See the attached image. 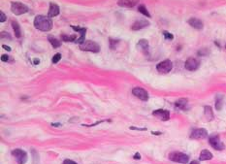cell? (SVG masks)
Segmentation results:
<instances>
[{
    "label": "cell",
    "mask_w": 226,
    "mask_h": 164,
    "mask_svg": "<svg viewBox=\"0 0 226 164\" xmlns=\"http://www.w3.org/2000/svg\"><path fill=\"white\" fill-rule=\"evenodd\" d=\"M34 26L37 29H39L41 31L47 32L50 31L53 28V21L50 20V17H45V16H37L34 18Z\"/></svg>",
    "instance_id": "1"
},
{
    "label": "cell",
    "mask_w": 226,
    "mask_h": 164,
    "mask_svg": "<svg viewBox=\"0 0 226 164\" xmlns=\"http://www.w3.org/2000/svg\"><path fill=\"white\" fill-rule=\"evenodd\" d=\"M169 159L173 162L181 163V164H186L189 161V156L187 154L179 152H173L169 154Z\"/></svg>",
    "instance_id": "2"
},
{
    "label": "cell",
    "mask_w": 226,
    "mask_h": 164,
    "mask_svg": "<svg viewBox=\"0 0 226 164\" xmlns=\"http://www.w3.org/2000/svg\"><path fill=\"white\" fill-rule=\"evenodd\" d=\"M80 49L85 51H91V53H99L101 48L100 46L94 41L87 40L80 45Z\"/></svg>",
    "instance_id": "3"
},
{
    "label": "cell",
    "mask_w": 226,
    "mask_h": 164,
    "mask_svg": "<svg viewBox=\"0 0 226 164\" xmlns=\"http://www.w3.org/2000/svg\"><path fill=\"white\" fill-rule=\"evenodd\" d=\"M11 11L15 14L16 16H20L28 12V7L21 2H12Z\"/></svg>",
    "instance_id": "4"
},
{
    "label": "cell",
    "mask_w": 226,
    "mask_h": 164,
    "mask_svg": "<svg viewBox=\"0 0 226 164\" xmlns=\"http://www.w3.org/2000/svg\"><path fill=\"white\" fill-rule=\"evenodd\" d=\"M172 68H173V63L169 59L163 60V61H161L160 63L156 65V70L160 74H167L171 71Z\"/></svg>",
    "instance_id": "5"
},
{
    "label": "cell",
    "mask_w": 226,
    "mask_h": 164,
    "mask_svg": "<svg viewBox=\"0 0 226 164\" xmlns=\"http://www.w3.org/2000/svg\"><path fill=\"white\" fill-rule=\"evenodd\" d=\"M12 156L16 158L18 164H25L27 161V153L24 149H16L12 152Z\"/></svg>",
    "instance_id": "6"
},
{
    "label": "cell",
    "mask_w": 226,
    "mask_h": 164,
    "mask_svg": "<svg viewBox=\"0 0 226 164\" xmlns=\"http://www.w3.org/2000/svg\"><path fill=\"white\" fill-rule=\"evenodd\" d=\"M209 143L211 146V148H214L215 151H223L225 149V145L221 142V140L219 139L218 136L213 135L209 138Z\"/></svg>",
    "instance_id": "7"
},
{
    "label": "cell",
    "mask_w": 226,
    "mask_h": 164,
    "mask_svg": "<svg viewBox=\"0 0 226 164\" xmlns=\"http://www.w3.org/2000/svg\"><path fill=\"white\" fill-rule=\"evenodd\" d=\"M132 93L133 95L138 97L139 99L143 100V101H147L149 100V93H147V91L146 90H144V88L142 87H134L132 90Z\"/></svg>",
    "instance_id": "8"
},
{
    "label": "cell",
    "mask_w": 226,
    "mask_h": 164,
    "mask_svg": "<svg viewBox=\"0 0 226 164\" xmlns=\"http://www.w3.org/2000/svg\"><path fill=\"white\" fill-rule=\"evenodd\" d=\"M199 66H200V61L194 57H189L186 61V63H184V67L188 71H195Z\"/></svg>",
    "instance_id": "9"
},
{
    "label": "cell",
    "mask_w": 226,
    "mask_h": 164,
    "mask_svg": "<svg viewBox=\"0 0 226 164\" xmlns=\"http://www.w3.org/2000/svg\"><path fill=\"white\" fill-rule=\"evenodd\" d=\"M208 137V131L204 128H194L190 133L191 139H205Z\"/></svg>",
    "instance_id": "10"
},
{
    "label": "cell",
    "mask_w": 226,
    "mask_h": 164,
    "mask_svg": "<svg viewBox=\"0 0 226 164\" xmlns=\"http://www.w3.org/2000/svg\"><path fill=\"white\" fill-rule=\"evenodd\" d=\"M153 115L154 116H156L157 119L163 120V121H166L170 119V113L169 111L167 110H164V109H158V110H155L153 112Z\"/></svg>",
    "instance_id": "11"
},
{
    "label": "cell",
    "mask_w": 226,
    "mask_h": 164,
    "mask_svg": "<svg viewBox=\"0 0 226 164\" xmlns=\"http://www.w3.org/2000/svg\"><path fill=\"white\" fill-rule=\"evenodd\" d=\"M147 26H150V21H147V20H144V18H141V20H138L133 23L131 28H132V30L137 31V30H141L143 28H146V27H147Z\"/></svg>",
    "instance_id": "12"
},
{
    "label": "cell",
    "mask_w": 226,
    "mask_h": 164,
    "mask_svg": "<svg viewBox=\"0 0 226 164\" xmlns=\"http://www.w3.org/2000/svg\"><path fill=\"white\" fill-rule=\"evenodd\" d=\"M72 28L75 30V31H78L80 33V37L77 39V41L75 42V43L77 44H82L85 42V37H86V27H80V26H74V25H71Z\"/></svg>",
    "instance_id": "13"
},
{
    "label": "cell",
    "mask_w": 226,
    "mask_h": 164,
    "mask_svg": "<svg viewBox=\"0 0 226 164\" xmlns=\"http://www.w3.org/2000/svg\"><path fill=\"white\" fill-rule=\"evenodd\" d=\"M187 22L190 26L193 27V28L198 29V30H201V29H203V27H204V23H203V21L201 20H199V18H189V20L187 21Z\"/></svg>",
    "instance_id": "14"
},
{
    "label": "cell",
    "mask_w": 226,
    "mask_h": 164,
    "mask_svg": "<svg viewBox=\"0 0 226 164\" xmlns=\"http://www.w3.org/2000/svg\"><path fill=\"white\" fill-rule=\"evenodd\" d=\"M137 48L139 49L141 51H143L144 54H149V48H150L149 41L146 40V39H141L139 42H138Z\"/></svg>",
    "instance_id": "15"
},
{
    "label": "cell",
    "mask_w": 226,
    "mask_h": 164,
    "mask_svg": "<svg viewBox=\"0 0 226 164\" xmlns=\"http://www.w3.org/2000/svg\"><path fill=\"white\" fill-rule=\"evenodd\" d=\"M139 0H118V4L121 7H125V8H132L136 6Z\"/></svg>",
    "instance_id": "16"
},
{
    "label": "cell",
    "mask_w": 226,
    "mask_h": 164,
    "mask_svg": "<svg viewBox=\"0 0 226 164\" xmlns=\"http://www.w3.org/2000/svg\"><path fill=\"white\" fill-rule=\"evenodd\" d=\"M59 14V7L58 5L54 3H50V9H49V13H48V16L50 18H53V17H56L58 16Z\"/></svg>",
    "instance_id": "17"
},
{
    "label": "cell",
    "mask_w": 226,
    "mask_h": 164,
    "mask_svg": "<svg viewBox=\"0 0 226 164\" xmlns=\"http://www.w3.org/2000/svg\"><path fill=\"white\" fill-rule=\"evenodd\" d=\"M204 116L208 121H211V120H214V112H213V109H211V106L207 105L204 107Z\"/></svg>",
    "instance_id": "18"
},
{
    "label": "cell",
    "mask_w": 226,
    "mask_h": 164,
    "mask_svg": "<svg viewBox=\"0 0 226 164\" xmlns=\"http://www.w3.org/2000/svg\"><path fill=\"white\" fill-rule=\"evenodd\" d=\"M213 158V154L208 149H203L201 152L200 156H199V160L201 161H206V160H210V159Z\"/></svg>",
    "instance_id": "19"
},
{
    "label": "cell",
    "mask_w": 226,
    "mask_h": 164,
    "mask_svg": "<svg viewBox=\"0 0 226 164\" xmlns=\"http://www.w3.org/2000/svg\"><path fill=\"white\" fill-rule=\"evenodd\" d=\"M48 40H49L50 43L52 44V46L53 47L54 49H57V48H59V47L61 46V42H60V40L57 39V38H55L54 36L50 35V36L48 37Z\"/></svg>",
    "instance_id": "20"
},
{
    "label": "cell",
    "mask_w": 226,
    "mask_h": 164,
    "mask_svg": "<svg viewBox=\"0 0 226 164\" xmlns=\"http://www.w3.org/2000/svg\"><path fill=\"white\" fill-rule=\"evenodd\" d=\"M186 105H187V99H186V98H181V99H179L176 103H175L176 108H178V109H179V110H184Z\"/></svg>",
    "instance_id": "21"
},
{
    "label": "cell",
    "mask_w": 226,
    "mask_h": 164,
    "mask_svg": "<svg viewBox=\"0 0 226 164\" xmlns=\"http://www.w3.org/2000/svg\"><path fill=\"white\" fill-rule=\"evenodd\" d=\"M12 27H13V29H14V32H15V36L17 37V38H20L21 37V26H20V25L18 23V21H12Z\"/></svg>",
    "instance_id": "22"
},
{
    "label": "cell",
    "mask_w": 226,
    "mask_h": 164,
    "mask_svg": "<svg viewBox=\"0 0 226 164\" xmlns=\"http://www.w3.org/2000/svg\"><path fill=\"white\" fill-rule=\"evenodd\" d=\"M222 102H223V96L222 95H216L215 98V109L218 111H220L221 108H222Z\"/></svg>",
    "instance_id": "23"
},
{
    "label": "cell",
    "mask_w": 226,
    "mask_h": 164,
    "mask_svg": "<svg viewBox=\"0 0 226 164\" xmlns=\"http://www.w3.org/2000/svg\"><path fill=\"white\" fill-rule=\"evenodd\" d=\"M61 39L64 41V42H75L77 41V35H70V36H68V35H61Z\"/></svg>",
    "instance_id": "24"
},
{
    "label": "cell",
    "mask_w": 226,
    "mask_h": 164,
    "mask_svg": "<svg viewBox=\"0 0 226 164\" xmlns=\"http://www.w3.org/2000/svg\"><path fill=\"white\" fill-rule=\"evenodd\" d=\"M138 11H139L140 13H142L143 15H145L146 17H147V18H150L151 16H150V14L149 13V11H147V9L146 8V6L145 5H139L138 6Z\"/></svg>",
    "instance_id": "25"
},
{
    "label": "cell",
    "mask_w": 226,
    "mask_h": 164,
    "mask_svg": "<svg viewBox=\"0 0 226 164\" xmlns=\"http://www.w3.org/2000/svg\"><path fill=\"white\" fill-rule=\"evenodd\" d=\"M209 54H210V51L206 48L198 51V55H200V57H205V55H208Z\"/></svg>",
    "instance_id": "26"
},
{
    "label": "cell",
    "mask_w": 226,
    "mask_h": 164,
    "mask_svg": "<svg viewBox=\"0 0 226 164\" xmlns=\"http://www.w3.org/2000/svg\"><path fill=\"white\" fill-rule=\"evenodd\" d=\"M60 59H61V54H55L53 57V58H52V62L53 63H57Z\"/></svg>",
    "instance_id": "27"
},
{
    "label": "cell",
    "mask_w": 226,
    "mask_h": 164,
    "mask_svg": "<svg viewBox=\"0 0 226 164\" xmlns=\"http://www.w3.org/2000/svg\"><path fill=\"white\" fill-rule=\"evenodd\" d=\"M163 35L165 37V39H167V40H173L174 39L173 34L170 33V32H168V31H163Z\"/></svg>",
    "instance_id": "28"
},
{
    "label": "cell",
    "mask_w": 226,
    "mask_h": 164,
    "mask_svg": "<svg viewBox=\"0 0 226 164\" xmlns=\"http://www.w3.org/2000/svg\"><path fill=\"white\" fill-rule=\"evenodd\" d=\"M1 39L2 40H4V39H7V40H11L12 39V37H11V35L8 33V32H1Z\"/></svg>",
    "instance_id": "29"
},
{
    "label": "cell",
    "mask_w": 226,
    "mask_h": 164,
    "mask_svg": "<svg viewBox=\"0 0 226 164\" xmlns=\"http://www.w3.org/2000/svg\"><path fill=\"white\" fill-rule=\"evenodd\" d=\"M10 59H12L10 55H8V54H2L1 55V60L3 62H10L11 61Z\"/></svg>",
    "instance_id": "30"
},
{
    "label": "cell",
    "mask_w": 226,
    "mask_h": 164,
    "mask_svg": "<svg viewBox=\"0 0 226 164\" xmlns=\"http://www.w3.org/2000/svg\"><path fill=\"white\" fill-rule=\"evenodd\" d=\"M118 40H113V39H110V47H111V49H115L116 48V46H117V44L118 43Z\"/></svg>",
    "instance_id": "31"
},
{
    "label": "cell",
    "mask_w": 226,
    "mask_h": 164,
    "mask_svg": "<svg viewBox=\"0 0 226 164\" xmlns=\"http://www.w3.org/2000/svg\"><path fill=\"white\" fill-rule=\"evenodd\" d=\"M6 16H5V14H4L2 11L1 12H0V21H1V22H4V21H6Z\"/></svg>",
    "instance_id": "32"
},
{
    "label": "cell",
    "mask_w": 226,
    "mask_h": 164,
    "mask_svg": "<svg viewBox=\"0 0 226 164\" xmlns=\"http://www.w3.org/2000/svg\"><path fill=\"white\" fill-rule=\"evenodd\" d=\"M63 164H78V163L71 160V159H65V160L63 161Z\"/></svg>",
    "instance_id": "33"
},
{
    "label": "cell",
    "mask_w": 226,
    "mask_h": 164,
    "mask_svg": "<svg viewBox=\"0 0 226 164\" xmlns=\"http://www.w3.org/2000/svg\"><path fill=\"white\" fill-rule=\"evenodd\" d=\"M2 48L4 49V50H6V51H11V48L9 46H6V45H2Z\"/></svg>",
    "instance_id": "34"
},
{
    "label": "cell",
    "mask_w": 226,
    "mask_h": 164,
    "mask_svg": "<svg viewBox=\"0 0 226 164\" xmlns=\"http://www.w3.org/2000/svg\"><path fill=\"white\" fill-rule=\"evenodd\" d=\"M130 129H132V130H142V131L147 130V128H137V127H133V126H131Z\"/></svg>",
    "instance_id": "35"
},
{
    "label": "cell",
    "mask_w": 226,
    "mask_h": 164,
    "mask_svg": "<svg viewBox=\"0 0 226 164\" xmlns=\"http://www.w3.org/2000/svg\"><path fill=\"white\" fill-rule=\"evenodd\" d=\"M134 158L135 159H141V154L139 153H136L135 156H134Z\"/></svg>",
    "instance_id": "36"
},
{
    "label": "cell",
    "mask_w": 226,
    "mask_h": 164,
    "mask_svg": "<svg viewBox=\"0 0 226 164\" xmlns=\"http://www.w3.org/2000/svg\"><path fill=\"white\" fill-rule=\"evenodd\" d=\"M52 126H54V127H57V126H61L60 123H52Z\"/></svg>",
    "instance_id": "37"
},
{
    "label": "cell",
    "mask_w": 226,
    "mask_h": 164,
    "mask_svg": "<svg viewBox=\"0 0 226 164\" xmlns=\"http://www.w3.org/2000/svg\"><path fill=\"white\" fill-rule=\"evenodd\" d=\"M40 63V60L38 58H35L34 59V64H39Z\"/></svg>",
    "instance_id": "38"
},
{
    "label": "cell",
    "mask_w": 226,
    "mask_h": 164,
    "mask_svg": "<svg viewBox=\"0 0 226 164\" xmlns=\"http://www.w3.org/2000/svg\"><path fill=\"white\" fill-rule=\"evenodd\" d=\"M189 164H200V163H199V161H197V160H193Z\"/></svg>",
    "instance_id": "39"
},
{
    "label": "cell",
    "mask_w": 226,
    "mask_h": 164,
    "mask_svg": "<svg viewBox=\"0 0 226 164\" xmlns=\"http://www.w3.org/2000/svg\"><path fill=\"white\" fill-rule=\"evenodd\" d=\"M151 134H153V135H161V132H151Z\"/></svg>",
    "instance_id": "40"
}]
</instances>
